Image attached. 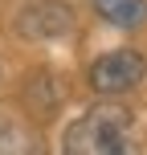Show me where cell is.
Listing matches in <instances>:
<instances>
[{"label": "cell", "mask_w": 147, "mask_h": 155, "mask_svg": "<svg viewBox=\"0 0 147 155\" xmlns=\"http://www.w3.org/2000/svg\"><path fill=\"white\" fill-rule=\"evenodd\" d=\"M135 147H139L135 143V118L127 106H115V102L90 106L62 139V151L70 155H127Z\"/></svg>", "instance_id": "cell-1"}, {"label": "cell", "mask_w": 147, "mask_h": 155, "mask_svg": "<svg viewBox=\"0 0 147 155\" xmlns=\"http://www.w3.org/2000/svg\"><path fill=\"white\" fill-rule=\"evenodd\" d=\"M74 25H78V16H74L70 4H62V0H37V4H25L16 12L12 29L25 41H62V37L74 33Z\"/></svg>", "instance_id": "cell-2"}, {"label": "cell", "mask_w": 147, "mask_h": 155, "mask_svg": "<svg viewBox=\"0 0 147 155\" xmlns=\"http://www.w3.org/2000/svg\"><path fill=\"white\" fill-rule=\"evenodd\" d=\"M143 74H147L143 53H135V49H110V53L94 57L90 86L98 94H123V90H131V86H139Z\"/></svg>", "instance_id": "cell-3"}, {"label": "cell", "mask_w": 147, "mask_h": 155, "mask_svg": "<svg viewBox=\"0 0 147 155\" xmlns=\"http://www.w3.org/2000/svg\"><path fill=\"white\" fill-rule=\"evenodd\" d=\"M102 21L119 25V29H139L147 21V0H94Z\"/></svg>", "instance_id": "cell-4"}, {"label": "cell", "mask_w": 147, "mask_h": 155, "mask_svg": "<svg viewBox=\"0 0 147 155\" xmlns=\"http://www.w3.org/2000/svg\"><path fill=\"white\" fill-rule=\"evenodd\" d=\"M29 106H37L41 114L57 110V106H62V86H57V82H53L49 74L33 78V82H29Z\"/></svg>", "instance_id": "cell-5"}]
</instances>
